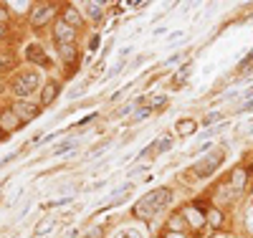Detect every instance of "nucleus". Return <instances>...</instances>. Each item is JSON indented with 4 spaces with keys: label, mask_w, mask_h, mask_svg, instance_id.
Segmentation results:
<instances>
[{
    "label": "nucleus",
    "mask_w": 253,
    "mask_h": 238,
    "mask_svg": "<svg viewBox=\"0 0 253 238\" xmlns=\"http://www.w3.org/2000/svg\"><path fill=\"white\" fill-rule=\"evenodd\" d=\"M170 203H172V192L167 190V188H157V190H152V192H147V195L134 205V213H137V218L150 221L152 215L162 213Z\"/></svg>",
    "instance_id": "obj_1"
},
{
    "label": "nucleus",
    "mask_w": 253,
    "mask_h": 238,
    "mask_svg": "<svg viewBox=\"0 0 253 238\" xmlns=\"http://www.w3.org/2000/svg\"><path fill=\"white\" fill-rule=\"evenodd\" d=\"M36 86H38V74L36 71H23L13 81V94L18 99H26V96H31V92H36Z\"/></svg>",
    "instance_id": "obj_2"
},
{
    "label": "nucleus",
    "mask_w": 253,
    "mask_h": 238,
    "mask_svg": "<svg viewBox=\"0 0 253 238\" xmlns=\"http://www.w3.org/2000/svg\"><path fill=\"white\" fill-rule=\"evenodd\" d=\"M223 157H225V155H223V149H213L210 155H205L200 162H195V165H193V172H195L198 178H208L210 172H215V170L220 167Z\"/></svg>",
    "instance_id": "obj_3"
},
{
    "label": "nucleus",
    "mask_w": 253,
    "mask_h": 238,
    "mask_svg": "<svg viewBox=\"0 0 253 238\" xmlns=\"http://www.w3.org/2000/svg\"><path fill=\"white\" fill-rule=\"evenodd\" d=\"M13 112L18 114V119H20V122H28V119H36V117H38V106H36L33 101L20 99V101L15 104V109H13Z\"/></svg>",
    "instance_id": "obj_4"
},
{
    "label": "nucleus",
    "mask_w": 253,
    "mask_h": 238,
    "mask_svg": "<svg viewBox=\"0 0 253 238\" xmlns=\"http://www.w3.org/2000/svg\"><path fill=\"white\" fill-rule=\"evenodd\" d=\"M51 15H53V8L48 3H43V5H38L36 10H31V23L36 28H41L43 23H48V20H51Z\"/></svg>",
    "instance_id": "obj_5"
},
{
    "label": "nucleus",
    "mask_w": 253,
    "mask_h": 238,
    "mask_svg": "<svg viewBox=\"0 0 253 238\" xmlns=\"http://www.w3.org/2000/svg\"><path fill=\"white\" fill-rule=\"evenodd\" d=\"M26 58H28L31 63H38V66H48V58H46L43 48L36 46V43H31V46L26 48Z\"/></svg>",
    "instance_id": "obj_6"
},
{
    "label": "nucleus",
    "mask_w": 253,
    "mask_h": 238,
    "mask_svg": "<svg viewBox=\"0 0 253 238\" xmlns=\"http://www.w3.org/2000/svg\"><path fill=\"white\" fill-rule=\"evenodd\" d=\"M53 36H56V41H58V46H61V43H74V28L66 26L63 20H61V23H56Z\"/></svg>",
    "instance_id": "obj_7"
},
{
    "label": "nucleus",
    "mask_w": 253,
    "mask_h": 238,
    "mask_svg": "<svg viewBox=\"0 0 253 238\" xmlns=\"http://www.w3.org/2000/svg\"><path fill=\"white\" fill-rule=\"evenodd\" d=\"M18 124H20V119H18V114L15 112H3L0 114V129H5V132H13V129H18Z\"/></svg>",
    "instance_id": "obj_8"
},
{
    "label": "nucleus",
    "mask_w": 253,
    "mask_h": 238,
    "mask_svg": "<svg viewBox=\"0 0 253 238\" xmlns=\"http://www.w3.org/2000/svg\"><path fill=\"white\" fill-rule=\"evenodd\" d=\"M63 23L71 26V28H79V26L84 23V18L79 15V10H76L74 5H66V10H63Z\"/></svg>",
    "instance_id": "obj_9"
},
{
    "label": "nucleus",
    "mask_w": 253,
    "mask_h": 238,
    "mask_svg": "<svg viewBox=\"0 0 253 238\" xmlns=\"http://www.w3.org/2000/svg\"><path fill=\"white\" fill-rule=\"evenodd\" d=\"M58 92H61L58 81H48V84L43 86V94H41V101H43V104H51V101H56Z\"/></svg>",
    "instance_id": "obj_10"
},
{
    "label": "nucleus",
    "mask_w": 253,
    "mask_h": 238,
    "mask_svg": "<svg viewBox=\"0 0 253 238\" xmlns=\"http://www.w3.org/2000/svg\"><path fill=\"white\" fill-rule=\"evenodd\" d=\"M155 144V152H170L172 149V144H175V140H172V135L170 132H165L157 142H152Z\"/></svg>",
    "instance_id": "obj_11"
},
{
    "label": "nucleus",
    "mask_w": 253,
    "mask_h": 238,
    "mask_svg": "<svg viewBox=\"0 0 253 238\" xmlns=\"http://www.w3.org/2000/svg\"><path fill=\"white\" fill-rule=\"evenodd\" d=\"M175 129H177L180 135H195L198 122H195V119H180V122L175 124Z\"/></svg>",
    "instance_id": "obj_12"
},
{
    "label": "nucleus",
    "mask_w": 253,
    "mask_h": 238,
    "mask_svg": "<svg viewBox=\"0 0 253 238\" xmlns=\"http://www.w3.org/2000/svg\"><path fill=\"white\" fill-rule=\"evenodd\" d=\"M142 104L152 112V109H160V106L167 104V96H162V94H157V96H147V99H142Z\"/></svg>",
    "instance_id": "obj_13"
},
{
    "label": "nucleus",
    "mask_w": 253,
    "mask_h": 238,
    "mask_svg": "<svg viewBox=\"0 0 253 238\" xmlns=\"http://www.w3.org/2000/svg\"><path fill=\"white\" fill-rule=\"evenodd\" d=\"M58 51H61V58L66 61V63L76 58V48H74V43H61V46H58Z\"/></svg>",
    "instance_id": "obj_14"
},
{
    "label": "nucleus",
    "mask_w": 253,
    "mask_h": 238,
    "mask_svg": "<svg viewBox=\"0 0 253 238\" xmlns=\"http://www.w3.org/2000/svg\"><path fill=\"white\" fill-rule=\"evenodd\" d=\"M84 8H86V15H89L91 20H101V5H99V3H86Z\"/></svg>",
    "instance_id": "obj_15"
},
{
    "label": "nucleus",
    "mask_w": 253,
    "mask_h": 238,
    "mask_svg": "<svg viewBox=\"0 0 253 238\" xmlns=\"http://www.w3.org/2000/svg\"><path fill=\"white\" fill-rule=\"evenodd\" d=\"M51 226H53V218H43V221H41V223L36 226V231H33V233H36V236H43Z\"/></svg>",
    "instance_id": "obj_16"
},
{
    "label": "nucleus",
    "mask_w": 253,
    "mask_h": 238,
    "mask_svg": "<svg viewBox=\"0 0 253 238\" xmlns=\"http://www.w3.org/2000/svg\"><path fill=\"white\" fill-rule=\"evenodd\" d=\"M185 213H187V221H190V223H193L195 228H198V226L203 223V218H200V215H198V210H193V208H187Z\"/></svg>",
    "instance_id": "obj_17"
},
{
    "label": "nucleus",
    "mask_w": 253,
    "mask_h": 238,
    "mask_svg": "<svg viewBox=\"0 0 253 238\" xmlns=\"http://www.w3.org/2000/svg\"><path fill=\"white\" fill-rule=\"evenodd\" d=\"M243 183H246V172H243V170H236V175H233V188L241 190Z\"/></svg>",
    "instance_id": "obj_18"
},
{
    "label": "nucleus",
    "mask_w": 253,
    "mask_h": 238,
    "mask_svg": "<svg viewBox=\"0 0 253 238\" xmlns=\"http://www.w3.org/2000/svg\"><path fill=\"white\" fill-rule=\"evenodd\" d=\"M190 71H193V69H190V66H182V69L177 71V79H175L172 84H175V86H180V84H182V81H185V79L190 76Z\"/></svg>",
    "instance_id": "obj_19"
},
{
    "label": "nucleus",
    "mask_w": 253,
    "mask_h": 238,
    "mask_svg": "<svg viewBox=\"0 0 253 238\" xmlns=\"http://www.w3.org/2000/svg\"><path fill=\"white\" fill-rule=\"evenodd\" d=\"M74 147H76V142H74V140H69V142H63V144H61V147L56 149V152H53V155H66V152H69V149H74Z\"/></svg>",
    "instance_id": "obj_20"
},
{
    "label": "nucleus",
    "mask_w": 253,
    "mask_h": 238,
    "mask_svg": "<svg viewBox=\"0 0 253 238\" xmlns=\"http://www.w3.org/2000/svg\"><path fill=\"white\" fill-rule=\"evenodd\" d=\"M246 228H248V233H253V205L246 210Z\"/></svg>",
    "instance_id": "obj_21"
},
{
    "label": "nucleus",
    "mask_w": 253,
    "mask_h": 238,
    "mask_svg": "<svg viewBox=\"0 0 253 238\" xmlns=\"http://www.w3.org/2000/svg\"><path fill=\"white\" fill-rule=\"evenodd\" d=\"M220 117H223V114H218V112H213V114H208V117H205V124H213V122H218Z\"/></svg>",
    "instance_id": "obj_22"
},
{
    "label": "nucleus",
    "mask_w": 253,
    "mask_h": 238,
    "mask_svg": "<svg viewBox=\"0 0 253 238\" xmlns=\"http://www.w3.org/2000/svg\"><path fill=\"white\" fill-rule=\"evenodd\" d=\"M210 223H213V226H218V223H220V215H218L215 210H213V215H210Z\"/></svg>",
    "instance_id": "obj_23"
},
{
    "label": "nucleus",
    "mask_w": 253,
    "mask_h": 238,
    "mask_svg": "<svg viewBox=\"0 0 253 238\" xmlns=\"http://www.w3.org/2000/svg\"><path fill=\"white\" fill-rule=\"evenodd\" d=\"M243 96H248V99H253V86H251V89H248V92H243Z\"/></svg>",
    "instance_id": "obj_24"
},
{
    "label": "nucleus",
    "mask_w": 253,
    "mask_h": 238,
    "mask_svg": "<svg viewBox=\"0 0 253 238\" xmlns=\"http://www.w3.org/2000/svg\"><path fill=\"white\" fill-rule=\"evenodd\" d=\"M5 18H8V13H5L3 8H0V20H5Z\"/></svg>",
    "instance_id": "obj_25"
},
{
    "label": "nucleus",
    "mask_w": 253,
    "mask_h": 238,
    "mask_svg": "<svg viewBox=\"0 0 253 238\" xmlns=\"http://www.w3.org/2000/svg\"><path fill=\"white\" fill-rule=\"evenodd\" d=\"M0 36H3V28H0Z\"/></svg>",
    "instance_id": "obj_26"
}]
</instances>
